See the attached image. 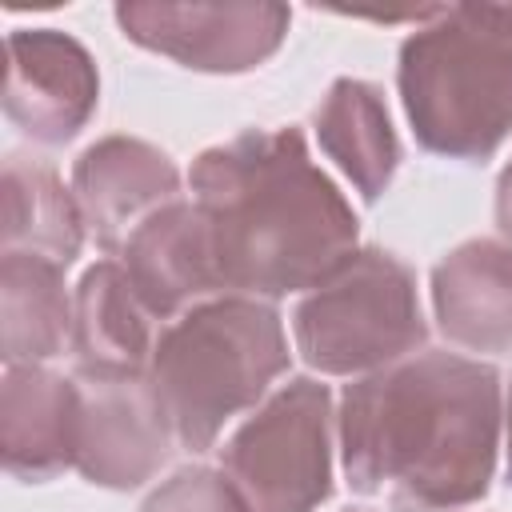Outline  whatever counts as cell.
Here are the masks:
<instances>
[{
  "instance_id": "obj_5",
  "label": "cell",
  "mask_w": 512,
  "mask_h": 512,
  "mask_svg": "<svg viewBox=\"0 0 512 512\" xmlns=\"http://www.w3.org/2000/svg\"><path fill=\"white\" fill-rule=\"evenodd\" d=\"M304 364L320 376H372L428 344L416 272L388 248H356L292 312Z\"/></svg>"
},
{
  "instance_id": "obj_20",
  "label": "cell",
  "mask_w": 512,
  "mask_h": 512,
  "mask_svg": "<svg viewBox=\"0 0 512 512\" xmlns=\"http://www.w3.org/2000/svg\"><path fill=\"white\" fill-rule=\"evenodd\" d=\"M504 452H508V480H512V388L504 396Z\"/></svg>"
},
{
  "instance_id": "obj_12",
  "label": "cell",
  "mask_w": 512,
  "mask_h": 512,
  "mask_svg": "<svg viewBox=\"0 0 512 512\" xmlns=\"http://www.w3.org/2000/svg\"><path fill=\"white\" fill-rule=\"evenodd\" d=\"M432 312L448 344L500 356L512 352V244L476 236L432 268Z\"/></svg>"
},
{
  "instance_id": "obj_16",
  "label": "cell",
  "mask_w": 512,
  "mask_h": 512,
  "mask_svg": "<svg viewBox=\"0 0 512 512\" xmlns=\"http://www.w3.org/2000/svg\"><path fill=\"white\" fill-rule=\"evenodd\" d=\"M0 200H4V224H0L4 252L48 256L64 268L80 256L88 224L72 188H64L52 164L12 152L0 172Z\"/></svg>"
},
{
  "instance_id": "obj_7",
  "label": "cell",
  "mask_w": 512,
  "mask_h": 512,
  "mask_svg": "<svg viewBox=\"0 0 512 512\" xmlns=\"http://www.w3.org/2000/svg\"><path fill=\"white\" fill-rule=\"evenodd\" d=\"M76 380V472L112 492L148 484L172 456V424L148 368H80Z\"/></svg>"
},
{
  "instance_id": "obj_2",
  "label": "cell",
  "mask_w": 512,
  "mask_h": 512,
  "mask_svg": "<svg viewBox=\"0 0 512 512\" xmlns=\"http://www.w3.org/2000/svg\"><path fill=\"white\" fill-rule=\"evenodd\" d=\"M188 184L224 296L312 292L360 248V220L300 128H248L204 148Z\"/></svg>"
},
{
  "instance_id": "obj_17",
  "label": "cell",
  "mask_w": 512,
  "mask_h": 512,
  "mask_svg": "<svg viewBox=\"0 0 512 512\" xmlns=\"http://www.w3.org/2000/svg\"><path fill=\"white\" fill-rule=\"evenodd\" d=\"M72 304V352L80 368H148L156 348L152 316L120 260L92 264L80 276Z\"/></svg>"
},
{
  "instance_id": "obj_18",
  "label": "cell",
  "mask_w": 512,
  "mask_h": 512,
  "mask_svg": "<svg viewBox=\"0 0 512 512\" xmlns=\"http://www.w3.org/2000/svg\"><path fill=\"white\" fill-rule=\"evenodd\" d=\"M140 512H252V508L244 504L236 484L224 476V468L188 464V468L172 472L144 500Z\"/></svg>"
},
{
  "instance_id": "obj_1",
  "label": "cell",
  "mask_w": 512,
  "mask_h": 512,
  "mask_svg": "<svg viewBox=\"0 0 512 512\" xmlns=\"http://www.w3.org/2000/svg\"><path fill=\"white\" fill-rule=\"evenodd\" d=\"M504 436V380L480 356L420 348L344 388L340 468L352 492L400 512H460L488 496Z\"/></svg>"
},
{
  "instance_id": "obj_10",
  "label": "cell",
  "mask_w": 512,
  "mask_h": 512,
  "mask_svg": "<svg viewBox=\"0 0 512 512\" xmlns=\"http://www.w3.org/2000/svg\"><path fill=\"white\" fill-rule=\"evenodd\" d=\"M68 188L96 244L116 252L148 216L180 200V168L140 136H104L76 156Z\"/></svg>"
},
{
  "instance_id": "obj_14",
  "label": "cell",
  "mask_w": 512,
  "mask_h": 512,
  "mask_svg": "<svg viewBox=\"0 0 512 512\" xmlns=\"http://www.w3.org/2000/svg\"><path fill=\"white\" fill-rule=\"evenodd\" d=\"M312 128L324 156L344 172L364 204H376L392 188L400 168V136L376 84L352 76L332 80L312 116Z\"/></svg>"
},
{
  "instance_id": "obj_8",
  "label": "cell",
  "mask_w": 512,
  "mask_h": 512,
  "mask_svg": "<svg viewBox=\"0 0 512 512\" xmlns=\"http://www.w3.org/2000/svg\"><path fill=\"white\" fill-rule=\"evenodd\" d=\"M120 32L192 72L240 76L272 60L288 36L292 8L268 0L228 4H116Z\"/></svg>"
},
{
  "instance_id": "obj_15",
  "label": "cell",
  "mask_w": 512,
  "mask_h": 512,
  "mask_svg": "<svg viewBox=\"0 0 512 512\" xmlns=\"http://www.w3.org/2000/svg\"><path fill=\"white\" fill-rule=\"evenodd\" d=\"M64 264L32 252H0V356L8 364H48L72 348L76 304Z\"/></svg>"
},
{
  "instance_id": "obj_3",
  "label": "cell",
  "mask_w": 512,
  "mask_h": 512,
  "mask_svg": "<svg viewBox=\"0 0 512 512\" xmlns=\"http://www.w3.org/2000/svg\"><path fill=\"white\" fill-rule=\"evenodd\" d=\"M284 320L268 300L216 296L176 316L152 348L148 376L188 452H208L228 420L256 412L288 372Z\"/></svg>"
},
{
  "instance_id": "obj_11",
  "label": "cell",
  "mask_w": 512,
  "mask_h": 512,
  "mask_svg": "<svg viewBox=\"0 0 512 512\" xmlns=\"http://www.w3.org/2000/svg\"><path fill=\"white\" fill-rule=\"evenodd\" d=\"M120 264L152 320L172 324L188 308L224 296L212 236L192 200H176L148 216L120 248Z\"/></svg>"
},
{
  "instance_id": "obj_19",
  "label": "cell",
  "mask_w": 512,
  "mask_h": 512,
  "mask_svg": "<svg viewBox=\"0 0 512 512\" xmlns=\"http://www.w3.org/2000/svg\"><path fill=\"white\" fill-rule=\"evenodd\" d=\"M496 228L512 244V160L496 176Z\"/></svg>"
},
{
  "instance_id": "obj_13",
  "label": "cell",
  "mask_w": 512,
  "mask_h": 512,
  "mask_svg": "<svg viewBox=\"0 0 512 512\" xmlns=\"http://www.w3.org/2000/svg\"><path fill=\"white\" fill-rule=\"evenodd\" d=\"M0 456L8 476L44 484L76 468V380L48 364H8L0 384Z\"/></svg>"
},
{
  "instance_id": "obj_21",
  "label": "cell",
  "mask_w": 512,
  "mask_h": 512,
  "mask_svg": "<svg viewBox=\"0 0 512 512\" xmlns=\"http://www.w3.org/2000/svg\"><path fill=\"white\" fill-rule=\"evenodd\" d=\"M348 512H368V508H348Z\"/></svg>"
},
{
  "instance_id": "obj_6",
  "label": "cell",
  "mask_w": 512,
  "mask_h": 512,
  "mask_svg": "<svg viewBox=\"0 0 512 512\" xmlns=\"http://www.w3.org/2000/svg\"><path fill=\"white\" fill-rule=\"evenodd\" d=\"M332 452V388L292 376L228 436L220 468L252 512H316L332 496Z\"/></svg>"
},
{
  "instance_id": "obj_4",
  "label": "cell",
  "mask_w": 512,
  "mask_h": 512,
  "mask_svg": "<svg viewBox=\"0 0 512 512\" xmlns=\"http://www.w3.org/2000/svg\"><path fill=\"white\" fill-rule=\"evenodd\" d=\"M400 104L424 152L480 164L512 136V36L488 4L432 8L400 44Z\"/></svg>"
},
{
  "instance_id": "obj_9",
  "label": "cell",
  "mask_w": 512,
  "mask_h": 512,
  "mask_svg": "<svg viewBox=\"0 0 512 512\" xmlns=\"http://www.w3.org/2000/svg\"><path fill=\"white\" fill-rule=\"evenodd\" d=\"M4 116L32 144L76 140L100 104L92 52L60 28H16L4 40Z\"/></svg>"
}]
</instances>
